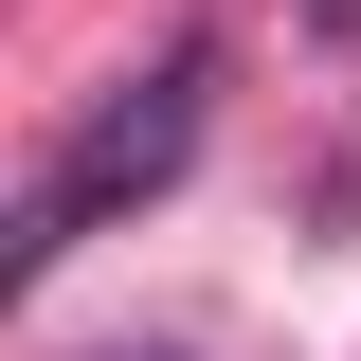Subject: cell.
Wrapping results in <instances>:
<instances>
[{
  "instance_id": "2",
  "label": "cell",
  "mask_w": 361,
  "mask_h": 361,
  "mask_svg": "<svg viewBox=\"0 0 361 361\" xmlns=\"http://www.w3.org/2000/svg\"><path fill=\"white\" fill-rule=\"evenodd\" d=\"M127 361H145V343H127Z\"/></svg>"
},
{
  "instance_id": "1",
  "label": "cell",
  "mask_w": 361,
  "mask_h": 361,
  "mask_svg": "<svg viewBox=\"0 0 361 361\" xmlns=\"http://www.w3.org/2000/svg\"><path fill=\"white\" fill-rule=\"evenodd\" d=\"M199 127H217V54L180 37V54H145L109 109H90L73 145H54L37 180H18V235H0V289H54V271L90 253V235L127 217V199H163L180 163H199Z\"/></svg>"
}]
</instances>
